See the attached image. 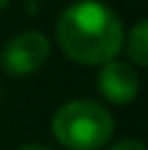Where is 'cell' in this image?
Wrapping results in <instances>:
<instances>
[{
  "instance_id": "obj_1",
  "label": "cell",
  "mask_w": 148,
  "mask_h": 150,
  "mask_svg": "<svg viewBox=\"0 0 148 150\" xmlns=\"http://www.w3.org/2000/svg\"><path fill=\"white\" fill-rule=\"evenodd\" d=\"M57 40L77 64H106L121 52L123 25L101 0H77L59 15Z\"/></svg>"
},
{
  "instance_id": "obj_2",
  "label": "cell",
  "mask_w": 148,
  "mask_h": 150,
  "mask_svg": "<svg viewBox=\"0 0 148 150\" xmlns=\"http://www.w3.org/2000/svg\"><path fill=\"white\" fill-rule=\"evenodd\" d=\"M52 133L69 150H99L114 133V118L101 103L77 98L59 106L52 118Z\"/></svg>"
},
{
  "instance_id": "obj_3",
  "label": "cell",
  "mask_w": 148,
  "mask_h": 150,
  "mask_svg": "<svg viewBox=\"0 0 148 150\" xmlns=\"http://www.w3.org/2000/svg\"><path fill=\"white\" fill-rule=\"evenodd\" d=\"M0 59H3V69L12 76L32 74L49 59V40L37 30L20 32L5 45Z\"/></svg>"
},
{
  "instance_id": "obj_4",
  "label": "cell",
  "mask_w": 148,
  "mask_h": 150,
  "mask_svg": "<svg viewBox=\"0 0 148 150\" xmlns=\"http://www.w3.org/2000/svg\"><path fill=\"white\" fill-rule=\"evenodd\" d=\"M96 86L106 101L111 103H131L138 93V74L128 62H116L111 59L101 64V71L96 76Z\"/></svg>"
},
{
  "instance_id": "obj_5",
  "label": "cell",
  "mask_w": 148,
  "mask_h": 150,
  "mask_svg": "<svg viewBox=\"0 0 148 150\" xmlns=\"http://www.w3.org/2000/svg\"><path fill=\"white\" fill-rule=\"evenodd\" d=\"M128 57L138 67L148 64V22L146 20H138L128 35Z\"/></svg>"
},
{
  "instance_id": "obj_6",
  "label": "cell",
  "mask_w": 148,
  "mask_h": 150,
  "mask_svg": "<svg viewBox=\"0 0 148 150\" xmlns=\"http://www.w3.org/2000/svg\"><path fill=\"white\" fill-rule=\"evenodd\" d=\"M109 150H146V145H143L141 140H136V138H126V140L114 143Z\"/></svg>"
},
{
  "instance_id": "obj_7",
  "label": "cell",
  "mask_w": 148,
  "mask_h": 150,
  "mask_svg": "<svg viewBox=\"0 0 148 150\" xmlns=\"http://www.w3.org/2000/svg\"><path fill=\"white\" fill-rule=\"evenodd\" d=\"M17 150H52V148H47V145H37V143H32V145H22V148H17Z\"/></svg>"
},
{
  "instance_id": "obj_8",
  "label": "cell",
  "mask_w": 148,
  "mask_h": 150,
  "mask_svg": "<svg viewBox=\"0 0 148 150\" xmlns=\"http://www.w3.org/2000/svg\"><path fill=\"white\" fill-rule=\"evenodd\" d=\"M8 3H10V0H0V10H5V8H8Z\"/></svg>"
}]
</instances>
